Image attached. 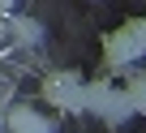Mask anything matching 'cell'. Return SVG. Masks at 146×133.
Listing matches in <instances>:
<instances>
[{
    "instance_id": "2",
    "label": "cell",
    "mask_w": 146,
    "mask_h": 133,
    "mask_svg": "<svg viewBox=\"0 0 146 133\" xmlns=\"http://www.w3.org/2000/svg\"><path fill=\"white\" fill-rule=\"evenodd\" d=\"M43 90H47V99H52V103L60 99V103H69V107H78V99H73V95H82L78 77H47V86H43Z\"/></svg>"
},
{
    "instance_id": "4",
    "label": "cell",
    "mask_w": 146,
    "mask_h": 133,
    "mask_svg": "<svg viewBox=\"0 0 146 133\" xmlns=\"http://www.w3.org/2000/svg\"><path fill=\"white\" fill-rule=\"evenodd\" d=\"M125 99H129V107H133V112H146V77H137V82L129 86V95H125Z\"/></svg>"
},
{
    "instance_id": "3",
    "label": "cell",
    "mask_w": 146,
    "mask_h": 133,
    "mask_svg": "<svg viewBox=\"0 0 146 133\" xmlns=\"http://www.w3.org/2000/svg\"><path fill=\"white\" fill-rule=\"evenodd\" d=\"M9 26H13V39L17 43H35L39 39V22H30V17H13Z\"/></svg>"
},
{
    "instance_id": "1",
    "label": "cell",
    "mask_w": 146,
    "mask_h": 133,
    "mask_svg": "<svg viewBox=\"0 0 146 133\" xmlns=\"http://www.w3.org/2000/svg\"><path fill=\"white\" fill-rule=\"evenodd\" d=\"M9 129H13V133H47L52 124H47L43 116H35L30 107H13V112H9Z\"/></svg>"
}]
</instances>
